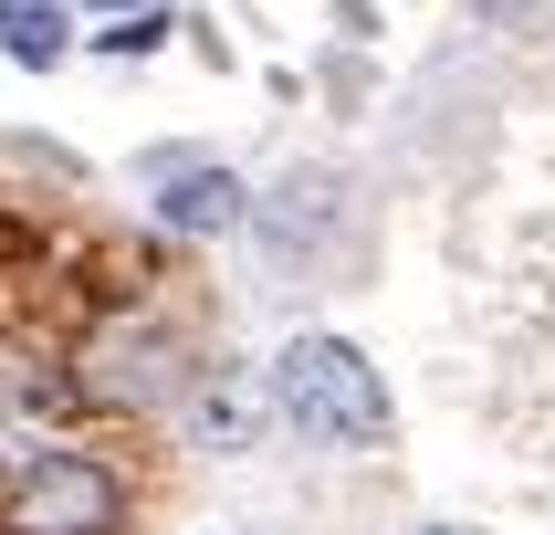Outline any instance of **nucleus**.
Segmentation results:
<instances>
[{"mask_svg": "<svg viewBox=\"0 0 555 535\" xmlns=\"http://www.w3.org/2000/svg\"><path fill=\"white\" fill-rule=\"evenodd\" d=\"M157 220H168V231H242L251 200H242L231 168H189V157H168V168H157Z\"/></svg>", "mask_w": 555, "mask_h": 535, "instance_id": "obj_6", "label": "nucleus"}, {"mask_svg": "<svg viewBox=\"0 0 555 535\" xmlns=\"http://www.w3.org/2000/svg\"><path fill=\"white\" fill-rule=\"evenodd\" d=\"M273 420H294L305 441L357 451V441L388 431V388H377V368L346 336H294L273 357Z\"/></svg>", "mask_w": 555, "mask_h": 535, "instance_id": "obj_1", "label": "nucleus"}, {"mask_svg": "<svg viewBox=\"0 0 555 535\" xmlns=\"http://www.w3.org/2000/svg\"><path fill=\"white\" fill-rule=\"evenodd\" d=\"M94 42H105V53H157V42H168V11H157V0H147V11H116V31H94Z\"/></svg>", "mask_w": 555, "mask_h": 535, "instance_id": "obj_9", "label": "nucleus"}, {"mask_svg": "<svg viewBox=\"0 0 555 535\" xmlns=\"http://www.w3.org/2000/svg\"><path fill=\"white\" fill-rule=\"evenodd\" d=\"M0 53L11 63H63V11L53 0H0Z\"/></svg>", "mask_w": 555, "mask_h": 535, "instance_id": "obj_7", "label": "nucleus"}, {"mask_svg": "<svg viewBox=\"0 0 555 535\" xmlns=\"http://www.w3.org/2000/svg\"><path fill=\"white\" fill-rule=\"evenodd\" d=\"M325 220H336V200H325V179H305V211H262V242H273V252H305Z\"/></svg>", "mask_w": 555, "mask_h": 535, "instance_id": "obj_8", "label": "nucleus"}, {"mask_svg": "<svg viewBox=\"0 0 555 535\" xmlns=\"http://www.w3.org/2000/svg\"><path fill=\"white\" fill-rule=\"evenodd\" d=\"M63 399H85L74 368H53V357H0V462H31L42 431L63 420Z\"/></svg>", "mask_w": 555, "mask_h": 535, "instance_id": "obj_4", "label": "nucleus"}, {"mask_svg": "<svg viewBox=\"0 0 555 535\" xmlns=\"http://www.w3.org/2000/svg\"><path fill=\"white\" fill-rule=\"evenodd\" d=\"M262 409H273V378L251 388L242 368H199V378H189V399H179V420H189L199 451H251V441H262Z\"/></svg>", "mask_w": 555, "mask_h": 535, "instance_id": "obj_5", "label": "nucleus"}, {"mask_svg": "<svg viewBox=\"0 0 555 535\" xmlns=\"http://www.w3.org/2000/svg\"><path fill=\"white\" fill-rule=\"evenodd\" d=\"M94 11H147V0H94Z\"/></svg>", "mask_w": 555, "mask_h": 535, "instance_id": "obj_10", "label": "nucleus"}, {"mask_svg": "<svg viewBox=\"0 0 555 535\" xmlns=\"http://www.w3.org/2000/svg\"><path fill=\"white\" fill-rule=\"evenodd\" d=\"M189 378V346H179V326L168 315H105L85 346H74V388H85L94 409H157L168 388Z\"/></svg>", "mask_w": 555, "mask_h": 535, "instance_id": "obj_3", "label": "nucleus"}, {"mask_svg": "<svg viewBox=\"0 0 555 535\" xmlns=\"http://www.w3.org/2000/svg\"><path fill=\"white\" fill-rule=\"evenodd\" d=\"M116 514L126 483L94 451H31L11 462V494H0V535H116Z\"/></svg>", "mask_w": 555, "mask_h": 535, "instance_id": "obj_2", "label": "nucleus"}]
</instances>
